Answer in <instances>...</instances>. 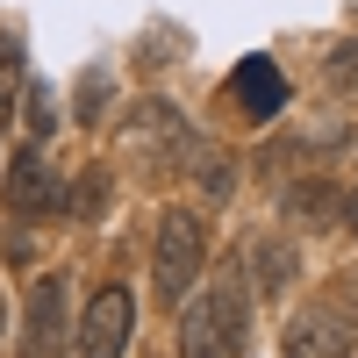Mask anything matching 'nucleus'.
<instances>
[{
	"instance_id": "1",
	"label": "nucleus",
	"mask_w": 358,
	"mask_h": 358,
	"mask_svg": "<svg viewBox=\"0 0 358 358\" xmlns=\"http://www.w3.org/2000/svg\"><path fill=\"white\" fill-rule=\"evenodd\" d=\"M251 337V287L244 273L208 280L187 308H179V358H236Z\"/></svg>"
},
{
	"instance_id": "2",
	"label": "nucleus",
	"mask_w": 358,
	"mask_h": 358,
	"mask_svg": "<svg viewBox=\"0 0 358 358\" xmlns=\"http://www.w3.org/2000/svg\"><path fill=\"white\" fill-rule=\"evenodd\" d=\"M208 265V222L194 208H165L158 222V251H151V280H158V301H187V287L201 280Z\"/></svg>"
},
{
	"instance_id": "3",
	"label": "nucleus",
	"mask_w": 358,
	"mask_h": 358,
	"mask_svg": "<svg viewBox=\"0 0 358 358\" xmlns=\"http://www.w3.org/2000/svg\"><path fill=\"white\" fill-rule=\"evenodd\" d=\"M0 208H8L15 222H43L65 208V187H57V172L43 165V151H22L8 172H0Z\"/></svg>"
},
{
	"instance_id": "4",
	"label": "nucleus",
	"mask_w": 358,
	"mask_h": 358,
	"mask_svg": "<svg viewBox=\"0 0 358 358\" xmlns=\"http://www.w3.org/2000/svg\"><path fill=\"white\" fill-rule=\"evenodd\" d=\"M129 330H136L129 287H101L94 301H86V322H79V358H122Z\"/></svg>"
},
{
	"instance_id": "5",
	"label": "nucleus",
	"mask_w": 358,
	"mask_h": 358,
	"mask_svg": "<svg viewBox=\"0 0 358 358\" xmlns=\"http://www.w3.org/2000/svg\"><path fill=\"white\" fill-rule=\"evenodd\" d=\"M22 358H65V280H36L22 308Z\"/></svg>"
},
{
	"instance_id": "6",
	"label": "nucleus",
	"mask_w": 358,
	"mask_h": 358,
	"mask_svg": "<svg viewBox=\"0 0 358 358\" xmlns=\"http://www.w3.org/2000/svg\"><path fill=\"white\" fill-rule=\"evenodd\" d=\"M229 101H236V115H251V122H273V115L287 108V79H280V65L265 50H251L244 65L229 72Z\"/></svg>"
},
{
	"instance_id": "7",
	"label": "nucleus",
	"mask_w": 358,
	"mask_h": 358,
	"mask_svg": "<svg viewBox=\"0 0 358 358\" xmlns=\"http://www.w3.org/2000/svg\"><path fill=\"white\" fill-rule=\"evenodd\" d=\"M287 358H351V330L337 308H308L287 322Z\"/></svg>"
},
{
	"instance_id": "8",
	"label": "nucleus",
	"mask_w": 358,
	"mask_h": 358,
	"mask_svg": "<svg viewBox=\"0 0 358 358\" xmlns=\"http://www.w3.org/2000/svg\"><path fill=\"white\" fill-rule=\"evenodd\" d=\"M129 143H136V151H151V158H179L194 136H187V122H179L165 101H136V115H129Z\"/></svg>"
},
{
	"instance_id": "9",
	"label": "nucleus",
	"mask_w": 358,
	"mask_h": 358,
	"mask_svg": "<svg viewBox=\"0 0 358 358\" xmlns=\"http://www.w3.org/2000/svg\"><path fill=\"white\" fill-rule=\"evenodd\" d=\"M287 215H308V229H322L344 215V194L322 187V179H301V187H287Z\"/></svg>"
},
{
	"instance_id": "10",
	"label": "nucleus",
	"mask_w": 358,
	"mask_h": 358,
	"mask_svg": "<svg viewBox=\"0 0 358 358\" xmlns=\"http://www.w3.org/2000/svg\"><path fill=\"white\" fill-rule=\"evenodd\" d=\"M15 94H22V36L0 29V129H8V115H15Z\"/></svg>"
},
{
	"instance_id": "11",
	"label": "nucleus",
	"mask_w": 358,
	"mask_h": 358,
	"mask_svg": "<svg viewBox=\"0 0 358 358\" xmlns=\"http://www.w3.org/2000/svg\"><path fill=\"white\" fill-rule=\"evenodd\" d=\"M251 265H258V287H265V294H280V287L294 280V251H287V244H258Z\"/></svg>"
},
{
	"instance_id": "12",
	"label": "nucleus",
	"mask_w": 358,
	"mask_h": 358,
	"mask_svg": "<svg viewBox=\"0 0 358 358\" xmlns=\"http://www.w3.org/2000/svg\"><path fill=\"white\" fill-rule=\"evenodd\" d=\"M330 79L344 86V94H358V43H337L330 50Z\"/></svg>"
},
{
	"instance_id": "13",
	"label": "nucleus",
	"mask_w": 358,
	"mask_h": 358,
	"mask_svg": "<svg viewBox=\"0 0 358 358\" xmlns=\"http://www.w3.org/2000/svg\"><path fill=\"white\" fill-rule=\"evenodd\" d=\"M330 308H337L344 322H358V273H337V280H330Z\"/></svg>"
},
{
	"instance_id": "14",
	"label": "nucleus",
	"mask_w": 358,
	"mask_h": 358,
	"mask_svg": "<svg viewBox=\"0 0 358 358\" xmlns=\"http://www.w3.org/2000/svg\"><path fill=\"white\" fill-rule=\"evenodd\" d=\"M29 129H36V136H50V129H57V108H50V86H29Z\"/></svg>"
},
{
	"instance_id": "15",
	"label": "nucleus",
	"mask_w": 358,
	"mask_h": 358,
	"mask_svg": "<svg viewBox=\"0 0 358 358\" xmlns=\"http://www.w3.org/2000/svg\"><path fill=\"white\" fill-rule=\"evenodd\" d=\"M344 229H351V236H358V187H351V194H344Z\"/></svg>"
},
{
	"instance_id": "16",
	"label": "nucleus",
	"mask_w": 358,
	"mask_h": 358,
	"mask_svg": "<svg viewBox=\"0 0 358 358\" xmlns=\"http://www.w3.org/2000/svg\"><path fill=\"white\" fill-rule=\"evenodd\" d=\"M0 322H8V301H0Z\"/></svg>"
}]
</instances>
